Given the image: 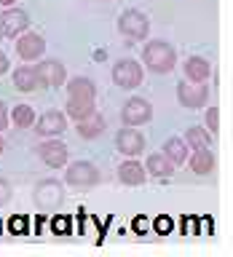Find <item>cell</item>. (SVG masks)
Returning <instances> with one entry per match:
<instances>
[{
  "label": "cell",
  "mask_w": 233,
  "mask_h": 257,
  "mask_svg": "<svg viewBox=\"0 0 233 257\" xmlns=\"http://www.w3.org/2000/svg\"><path fill=\"white\" fill-rule=\"evenodd\" d=\"M142 59H145V64H148L153 72L164 75V72H169L174 67V48L169 43H164V40H153V43L145 46Z\"/></svg>",
  "instance_id": "obj_1"
},
{
  "label": "cell",
  "mask_w": 233,
  "mask_h": 257,
  "mask_svg": "<svg viewBox=\"0 0 233 257\" xmlns=\"http://www.w3.org/2000/svg\"><path fill=\"white\" fill-rule=\"evenodd\" d=\"M112 80H115L121 88H137V86L142 83V67H140V62L121 59L115 67H112Z\"/></svg>",
  "instance_id": "obj_2"
},
{
  "label": "cell",
  "mask_w": 233,
  "mask_h": 257,
  "mask_svg": "<svg viewBox=\"0 0 233 257\" xmlns=\"http://www.w3.org/2000/svg\"><path fill=\"white\" fill-rule=\"evenodd\" d=\"M118 30L129 38H145L150 30V22H148V16L140 14V11H126L118 19Z\"/></svg>",
  "instance_id": "obj_3"
},
{
  "label": "cell",
  "mask_w": 233,
  "mask_h": 257,
  "mask_svg": "<svg viewBox=\"0 0 233 257\" xmlns=\"http://www.w3.org/2000/svg\"><path fill=\"white\" fill-rule=\"evenodd\" d=\"M35 204L40 209H56L62 204V185L56 180H43L35 188Z\"/></svg>",
  "instance_id": "obj_4"
},
{
  "label": "cell",
  "mask_w": 233,
  "mask_h": 257,
  "mask_svg": "<svg viewBox=\"0 0 233 257\" xmlns=\"http://www.w3.org/2000/svg\"><path fill=\"white\" fill-rule=\"evenodd\" d=\"M124 123L126 126H140V123H148L150 115H153V107H150V102H145L140 99V96H134V99H129L124 104Z\"/></svg>",
  "instance_id": "obj_5"
},
{
  "label": "cell",
  "mask_w": 233,
  "mask_h": 257,
  "mask_svg": "<svg viewBox=\"0 0 233 257\" xmlns=\"http://www.w3.org/2000/svg\"><path fill=\"white\" fill-rule=\"evenodd\" d=\"M206 96H209V88L204 83H196V80L177 86V99L182 102V107H201L206 102Z\"/></svg>",
  "instance_id": "obj_6"
},
{
  "label": "cell",
  "mask_w": 233,
  "mask_h": 257,
  "mask_svg": "<svg viewBox=\"0 0 233 257\" xmlns=\"http://www.w3.org/2000/svg\"><path fill=\"white\" fill-rule=\"evenodd\" d=\"M64 180L70 185H94V182H99V172H96V166L88 164V161H75V164L67 169Z\"/></svg>",
  "instance_id": "obj_7"
},
{
  "label": "cell",
  "mask_w": 233,
  "mask_h": 257,
  "mask_svg": "<svg viewBox=\"0 0 233 257\" xmlns=\"http://www.w3.org/2000/svg\"><path fill=\"white\" fill-rule=\"evenodd\" d=\"M27 24H30V16L22 8H6L3 16H0V27H3V35H8V38L27 30Z\"/></svg>",
  "instance_id": "obj_8"
},
{
  "label": "cell",
  "mask_w": 233,
  "mask_h": 257,
  "mask_svg": "<svg viewBox=\"0 0 233 257\" xmlns=\"http://www.w3.org/2000/svg\"><path fill=\"white\" fill-rule=\"evenodd\" d=\"M38 75H40V83L43 86H62L64 83V64L56 62V59H46L43 64H38Z\"/></svg>",
  "instance_id": "obj_9"
},
{
  "label": "cell",
  "mask_w": 233,
  "mask_h": 257,
  "mask_svg": "<svg viewBox=\"0 0 233 257\" xmlns=\"http://www.w3.org/2000/svg\"><path fill=\"white\" fill-rule=\"evenodd\" d=\"M64 128H67V120H64V115H62V112H56V110L43 112V115L38 118V123H35L38 134H62Z\"/></svg>",
  "instance_id": "obj_10"
},
{
  "label": "cell",
  "mask_w": 233,
  "mask_h": 257,
  "mask_svg": "<svg viewBox=\"0 0 233 257\" xmlns=\"http://www.w3.org/2000/svg\"><path fill=\"white\" fill-rule=\"evenodd\" d=\"M38 156L43 158V164H48V166H64V161H67V148H64L62 142H43L38 148Z\"/></svg>",
  "instance_id": "obj_11"
},
{
  "label": "cell",
  "mask_w": 233,
  "mask_h": 257,
  "mask_svg": "<svg viewBox=\"0 0 233 257\" xmlns=\"http://www.w3.org/2000/svg\"><path fill=\"white\" fill-rule=\"evenodd\" d=\"M115 145H118L121 153H126V156H137V153H142V148H145V137L137 132V128H124V132L118 134Z\"/></svg>",
  "instance_id": "obj_12"
},
{
  "label": "cell",
  "mask_w": 233,
  "mask_h": 257,
  "mask_svg": "<svg viewBox=\"0 0 233 257\" xmlns=\"http://www.w3.org/2000/svg\"><path fill=\"white\" fill-rule=\"evenodd\" d=\"M43 38L35 35V32H27V35H22L19 38V43H16V51H19L22 59H38L40 54H43Z\"/></svg>",
  "instance_id": "obj_13"
},
{
  "label": "cell",
  "mask_w": 233,
  "mask_h": 257,
  "mask_svg": "<svg viewBox=\"0 0 233 257\" xmlns=\"http://www.w3.org/2000/svg\"><path fill=\"white\" fill-rule=\"evenodd\" d=\"M14 83L19 91H32V88H40V75L35 67H16L14 70Z\"/></svg>",
  "instance_id": "obj_14"
},
{
  "label": "cell",
  "mask_w": 233,
  "mask_h": 257,
  "mask_svg": "<svg viewBox=\"0 0 233 257\" xmlns=\"http://www.w3.org/2000/svg\"><path fill=\"white\" fill-rule=\"evenodd\" d=\"M118 177L124 185H142L148 172H145V166H140L137 161H126V164L118 166Z\"/></svg>",
  "instance_id": "obj_15"
},
{
  "label": "cell",
  "mask_w": 233,
  "mask_h": 257,
  "mask_svg": "<svg viewBox=\"0 0 233 257\" xmlns=\"http://www.w3.org/2000/svg\"><path fill=\"white\" fill-rule=\"evenodd\" d=\"M190 166L196 174H209L214 169V156L212 150H209V145H204V148H196V153H193L190 158Z\"/></svg>",
  "instance_id": "obj_16"
},
{
  "label": "cell",
  "mask_w": 233,
  "mask_h": 257,
  "mask_svg": "<svg viewBox=\"0 0 233 257\" xmlns=\"http://www.w3.org/2000/svg\"><path fill=\"white\" fill-rule=\"evenodd\" d=\"M185 72H188L190 80H196V83H204L209 78V62L204 56H190L188 62H185Z\"/></svg>",
  "instance_id": "obj_17"
},
{
  "label": "cell",
  "mask_w": 233,
  "mask_h": 257,
  "mask_svg": "<svg viewBox=\"0 0 233 257\" xmlns=\"http://www.w3.org/2000/svg\"><path fill=\"white\" fill-rule=\"evenodd\" d=\"M104 132V120L99 115H86L83 120H78V134L83 137V140H94V137H99Z\"/></svg>",
  "instance_id": "obj_18"
},
{
  "label": "cell",
  "mask_w": 233,
  "mask_h": 257,
  "mask_svg": "<svg viewBox=\"0 0 233 257\" xmlns=\"http://www.w3.org/2000/svg\"><path fill=\"white\" fill-rule=\"evenodd\" d=\"M164 156L172 161V164H182V161L188 158V142L180 140V137H172V140H166V145H164Z\"/></svg>",
  "instance_id": "obj_19"
},
{
  "label": "cell",
  "mask_w": 233,
  "mask_h": 257,
  "mask_svg": "<svg viewBox=\"0 0 233 257\" xmlns=\"http://www.w3.org/2000/svg\"><path fill=\"white\" fill-rule=\"evenodd\" d=\"M67 91H70V96H75V99H94L96 86L88 78H72L70 86H67Z\"/></svg>",
  "instance_id": "obj_20"
},
{
  "label": "cell",
  "mask_w": 233,
  "mask_h": 257,
  "mask_svg": "<svg viewBox=\"0 0 233 257\" xmlns=\"http://www.w3.org/2000/svg\"><path fill=\"white\" fill-rule=\"evenodd\" d=\"M145 172L156 174V177H172V161H169L164 153H156V156L148 158V169Z\"/></svg>",
  "instance_id": "obj_21"
},
{
  "label": "cell",
  "mask_w": 233,
  "mask_h": 257,
  "mask_svg": "<svg viewBox=\"0 0 233 257\" xmlns=\"http://www.w3.org/2000/svg\"><path fill=\"white\" fill-rule=\"evenodd\" d=\"M67 112L75 120H83L86 115H91V112H94V99H75V96H70Z\"/></svg>",
  "instance_id": "obj_22"
},
{
  "label": "cell",
  "mask_w": 233,
  "mask_h": 257,
  "mask_svg": "<svg viewBox=\"0 0 233 257\" xmlns=\"http://www.w3.org/2000/svg\"><path fill=\"white\" fill-rule=\"evenodd\" d=\"M185 142L193 145V148H204V145L212 142V137H209L201 126H190V128H188V134H185Z\"/></svg>",
  "instance_id": "obj_23"
},
{
  "label": "cell",
  "mask_w": 233,
  "mask_h": 257,
  "mask_svg": "<svg viewBox=\"0 0 233 257\" xmlns=\"http://www.w3.org/2000/svg\"><path fill=\"white\" fill-rule=\"evenodd\" d=\"M14 123L16 126H32V120H35V112H32L30 104H16L14 112H11Z\"/></svg>",
  "instance_id": "obj_24"
},
{
  "label": "cell",
  "mask_w": 233,
  "mask_h": 257,
  "mask_svg": "<svg viewBox=\"0 0 233 257\" xmlns=\"http://www.w3.org/2000/svg\"><path fill=\"white\" fill-rule=\"evenodd\" d=\"M153 228H156L158 233H169V230H172V220H169L166 214H161V217H156V222H153Z\"/></svg>",
  "instance_id": "obj_25"
},
{
  "label": "cell",
  "mask_w": 233,
  "mask_h": 257,
  "mask_svg": "<svg viewBox=\"0 0 233 257\" xmlns=\"http://www.w3.org/2000/svg\"><path fill=\"white\" fill-rule=\"evenodd\" d=\"M217 120H220V112H217V107H209V112H206V128L209 132H217Z\"/></svg>",
  "instance_id": "obj_26"
},
{
  "label": "cell",
  "mask_w": 233,
  "mask_h": 257,
  "mask_svg": "<svg viewBox=\"0 0 233 257\" xmlns=\"http://www.w3.org/2000/svg\"><path fill=\"white\" fill-rule=\"evenodd\" d=\"M132 228H134L137 233H145V230H148V220H145V217H134Z\"/></svg>",
  "instance_id": "obj_27"
},
{
  "label": "cell",
  "mask_w": 233,
  "mask_h": 257,
  "mask_svg": "<svg viewBox=\"0 0 233 257\" xmlns=\"http://www.w3.org/2000/svg\"><path fill=\"white\" fill-rule=\"evenodd\" d=\"M6 198H8V182L0 180V204H6Z\"/></svg>",
  "instance_id": "obj_28"
},
{
  "label": "cell",
  "mask_w": 233,
  "mask_h": 257,
  "mask_svg": "<svg viewBox=\"0 0 233 257\" xmlns=\"http://www.w3.org/2000/svg\"><path fill=\"white\" fill-rule=\"evenodd\" d=\"M24 228H27V220H24V217H19V220L11 222V230H24Z\"/></svg>",
  "instance_id": "obj_29"
},
{
  "label": "cell",
  "mask_w": 233,
  "mask_h": 257,
  "mask_svg": "<svg viewBox=\"0 0 233 257\" xmlns=\"http://www.w3.org/2000/svg\"><path fill=\"white\" fill-rule=\"evenodd\" d=\"M6 123H8V115H6V104L0 102V128H6Z\"/></svg>",
  "instance_id": "obj_30"
},
{
  "label": "cell",
  "mask_w": 233,
  "mask_h": 257,
  "mask_svg": "<svg viewBox=\"0 0 233 257\" xmlns=\"http://www.w3.org/2000/svg\"><path fill=\"white\" fill-rule=\"evenodd\" d=\"M6 70H8V56H6V54H0V75H3Z\"/></svg>",
  "instance_id": "obj_31"
},
{
  "label": "cell",
  "mask_w": 233,
  "mask_h": 257,
  "mask_svg": "<svg viewBox=\"0 0 233 257\" xmlns=\"http://www.w3.org/2000/svg\"><path fill=\"white\" fill-rule=\"evenodd\" d=\"M54 228H56V230H67V220H56Z\"/></svg>",
  "instance_id": "obj_32"
},
{
  "label": "cell",
  "mask_w": 233,
  "mask_h": 257,
  "mask_svg": "<svg viewBox=\"0 0 233 257\" xmlns=\"http://www.w3.org/2000/svg\"><path fill=\"white\" fill-rule=\"evenodd\" d=\"M0 3H3V6H11V3H14V0H0Z\"/></svg>",
  "instance_id": "obj_33"
},
{
  "label": "cell",
  "mask_w": 233,
  "mask_h": 257,
  "mask_svg": "<svg viewBox=\"0 0 233 257\" xmlns=\"http://www.w3.org/2000/svg\"><path fill=\"white\" fill-rule=\"evenodd\" d=\"M3 148H6V145H3V140H0V153H3Z\"/></svg>",
  "instance_id": "obj_34"
},
{
  "label": "cell",
  "mask_w": 233,
  "mask_h": 257,
  "mask_svg": "<svg viewBox=\"0 0 233 257\" xmlns=\"http://www.w3.org/2000/svg\"><path fill=\"white\" fill-rule=\"evenodd\" d=\"M0 38H3V27H0Z\"/></svg>",
  "instance_id": "obj_35"
}]
</instances>
